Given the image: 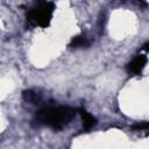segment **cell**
I'll list each match as a JSON object with an SVG mask.
<instances>
[{
    "label": "cell",
    "instance_id": "6da1fadb",
    "mask_svg": "<svg viewBox=\"0 0 149 149\" xmlns=\"http://www.w3.org/2000/svg\"><path fill=\"white\" fill-rule=\"evenodd\" d=\"M77 115V108L65 105H48L40 108L34 118L33 126L49 127L54 130H62L71 123Z\"/></svg>",
    "mask_w": 149,
    "mask_h": 149
},
{
    "label": "cell",
    "instance_id": "7a4b0ae2",
    "mask_svg": "<svg viewBox=\"0 0 149 149\" xmlns=\"http://www.w3.org/2000/svg\"><path fill=\"white\" fill-rule=\"evenodd\" d=\"M55 10V3L51 1H40L27 10L26 20L31 27L47 28L50 24L52 14Z\"/></svg>",
    "mask_w": 149,
    "mask_h": 149
},
{
    "label": "cell",
    "instance_id": "5b68a950",
    "mask_svg": "<svg viewBox=\"0 0 149 149\" xmlns=\"http://www.w3.org/2000/svg\"><path fill=\"white\" fill-rule=\"evenodd\" d=\"M22 97L24 101L31 104V105H40L42 102V94L34 90H26L22 93Z\"/></svg>",
    "mask_w": 149,
    "mask_h": 149
},
{
    "label": "cell",
    "instance_id": "277c9868",
    "mask_svg": "<svg viewBox=\"0 0 149 149\" xmlns=\"http://www.w3.org/2000/svg\"><path fill=\"white\" fill-rule=\"evenodd\" d=\"M77 113L80 114V118L83 121V130L88 132L97 125V119L92 114H90L85 108H83V107L77 108Z\"/></svg>",
    "mask_w": 149,
    "mask_h": 149
},
{
    "label": "cell",
    "instance_id": "52a82bcc",
    "mask_svg": "<svg viewBox=\"0 0 149 149\" xmlns=\"http://www.w3.org/2000/svg\"><path fill=\"white\" fill-rule=\"evenodd\" d=\"M148 127H149V123L147 121H142V122H137V123L133 125L132 126V129L133 130H136V132L137 130H147Z\"/></svg>",
    "mask_w": 149,
    "mask_h": 149
},
{
    "label": "cell",
    "instance_id": "8992f818",
    "mask_svg": "<svg viewBox=\"0 0 149 149\" xmlns=\"http://www.w3.org/2000/svg\"><path fill=\"white\" fill-rule=\"evenodd\" d=\"M90 44L91 43L85 35H78V36L72 37L69 47L72 49H79V48H87L90 47Z\"/></svg>",
    "mask_w": 149,
    "mask_h": 149
},
{
    "label": "cell",
    "instance_id": "3957f363",
    "mask_svg": "<svg viewBox=\"0 0 149 149\" xmlns=\"http://www.w3.org/2000/svg\"><path fill=\"white\" fill-rule=\"evenodd\" d=\"M147 61H148V58H147L146 55H137V56H135L126 66L128 73L129 74H134V76L141 74L143 69L147 65Z\"/></svg>",
    "mask_w": 149,
    "mask_h": 149
}]
</instances>
